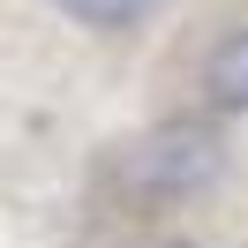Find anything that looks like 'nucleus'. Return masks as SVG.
I'll use <instances>...</instances> for the list:
<instances>
[{
  "mask_svg": "<svg viewBox=\"0 0 248 248\" xmlns=\"http://www.w3.org/2000/svg\"><path fill=\"white\" fill-rule=\"evenodd\" d=\"M121 181L128 196H196L203 181H218V128L211 121H158L143 143H128L121 158Z\"/></svg>",
  "mask_w": 248,
  "mask_h": 248,
  "instance_id": "nucleus-1",
  "label": "nucleus"
},
{
  "mask_svg": "<svg viewBox=\"0 0 248 248\" xmlns=\"http://www.w3.org/2000/svg\"><path fill=\"white\" fill-rule=\"evenodd\" d=\"M203 98L211 113H248V23L203 53Z\"/></svg>",
  "mask_w": 248,
  "mask_h": 248,
  "instance_id": "nucleus-2",
  "label": "nucleus"
},
{
  "mask_svg": "<svg viewBox=\"0 0 248 248\" xmlns=\"http://www.w3.org/2000/svg\"><path fill=\"white\" fill-rule=\"evenodd\" d=\"M61 16H76V23H91V31H136V23H151L166 0H53Z\"/></svg>",
  "mask_w": 248,
  "mask_h": 248,
  "instance_id": "nucleus-3",
  "label": "nucleus"
},
{
  "mask_svg": "<svg viewBox=\"0 0 248 248\" xmlns=\"http://www.w3.org/2000/svg\"><path fill=\"white\" fill-rule=\"evenodd\" d=\"M166 248H196V241H166Z\"/></svg>",
  "mask_w": 248,
  "mask_h": 248,
  "instance_id": "nucleus-4",
  "label": "nucleus"
}]
</instances>
